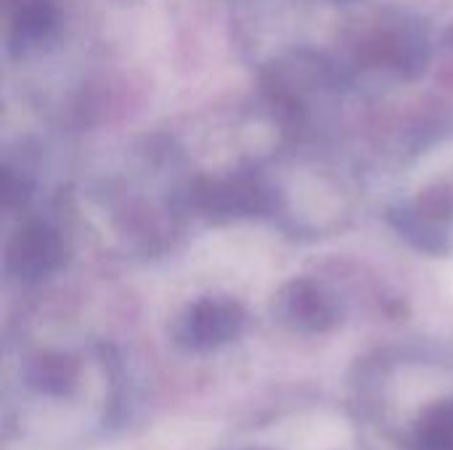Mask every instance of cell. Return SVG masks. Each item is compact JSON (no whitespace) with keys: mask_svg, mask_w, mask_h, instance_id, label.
Here are the masks:
<instances>
[{"mask_svg":"<svg viewBox=\"0 0 453 450\" xmlns=\"http://www.w3.org/2000/svg\"><path fill=\"white\" fill-rule=\"evenodd\" d=\"M239 24L247 53L289 109L409 82L430 61L427 27L374 0H247Z\"/></svg>","mask_w":453,"mask_h":450,"instance_id":"1","label":"cell"},{"mask_svg":"<svg viewBox=\"0 0 453 450\" xmlns=\"http://www.w3.org/2000/svg\"><path fill=\"white\" fill-rule=\"evenodd\" d=\"M388 217L427 252L453 249V130L430 138L398 170Z\"/></svg>","mask_w":453,"mask_h":450,"instance_id":"2","label":"cell"},{"mask_svg":"<svg viewBox=\"0 0 453 450\" xmlns=\"http://www.w3.org/2000/svg\"><path fill=\"white\" fill-rule=\"evenodd\" d=\"M247 313L242 302L226 294H207L188 302L173 321L170 337L186 353H215L244 332Z\"/></svg>","mask_w":453,"mask_h":450,"instance_id":"3","label":"cell"},{"mask_svg":"<svg viewBox=\"0 0 453 450\" xmlns=\"http://www.w3.org/2000/svg\"><path fill=\"white\" fill-rule=\"evenodd\" d=\"M66 257L61 231L45 217H27L8 233L5 273L19 284H37L53 276Z\"/></svg>","mask_w":453,"mask_h":450,"instance_id":"4","label":"cell"},{"mask_svg":"<svg viewBox=\"0 0 453 450\" xmlns=\"http://www.w3.org/2000/svg\"><path fill=\"white\" fill-rule=\"evenodd\" d=\"M273 313L287 329L300 334H324L340 321L334 294L313 278H292L284 284L276 294Z\"/></svg>","mask_w":453,"mask_h":450,"instance_id":"5","label":"cell"},{"mask_svg":"<svg viewBox=\"0 0 453 450\" xmlns=\"http://www.w3.org/2000/svg\"><path fill=\"white\" fill-rule=\"evenodd\" d=\"M24 379L40 395H66L77 382V361L69 353H40L29 361Z\"/></svg>","mask_w":453,"mask_h":450,"instance_id":"6","label":"cell"},{"mask_svg":"<svg viewBox=\"0 0 453 450\" xmlns=\"http://www.w3.org/2000/svg\"><path fill=\"white\" fill-rule=\"evenodd\" d=\"M419 450H453V398L427 408L417 424Z\"/></svg>","mask_w":453,"mask_h":450,"instance_id":"7","label":"cell"}]
</instances>
